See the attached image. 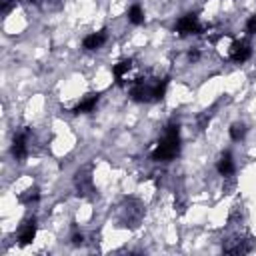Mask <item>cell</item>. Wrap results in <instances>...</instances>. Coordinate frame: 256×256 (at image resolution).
<instances>
[{
    "label": "cell",
    "mask_w": 256,
    "mask_h": 256,
    "mask_svg": "<svg viewBox=\"0 0 256 256\" xmlns=\"http://www.w3.org/2000/svg\"><path fill=\"white\" fill-rule=\"evenodd\" d=\"M130 68H132V60H120L118 64L112 66V74L118 84H124V74H128Z\"/></svg>",
    "instance_id": "ba28073f"
},
{
    "label": "cell",
    "mask_w": 256,
    "mask_h": 256,
    "mask_svg": "<svg viewBox=\"0 0 256 256\" xmlns=\"http://www.w3.org/2000/svg\"><path fill=\"white\" fill-rule=\"evenodd\" d=\"M28 136H26V132H18L14 136V142H12V154H14V158H18V160H22V158H26V154H28Z\"/></svg>",
    "instance_id": "3957f363"
},
{
    "label": "cell",
    "mask_w": 256,
    "mask_h": 256,
    "mask_svg": "<svg viewBox=\"0 0 256 256\" xmlns=\"http://www.w3.org/2000/svg\"><path fill=\"white\" fill-rule=\"evenodd\" d=\"M128 20L132 24H142L144 22V12H142V8L138 4L130 6V10H128Z\"/></svg>",
    "instance_id": "30bf717a"
},
{
    "label": "cell",
    "mask_w": 256,
    "mask_h": 256,
    "mask_svg": "<svg viewBox=\"0 0 256 256\" xmlns=\"http://www.w3.org/2000/svg\"><path fill=\"white\" fill-rule=\"evenodd\" d=\"M82 240H84L82 234H74V236H72V242H74V244H82Z\"/></svg>",
    "instance_id": "4fadbf2b"
},
{
    "label": "cell",
    "mask_w": 256,
    "mask_h": 256,
    "mask_svg": "<svg viewBox=\"0 0 256 256\" xmlns=\"http://www.w3.org/2000/svg\"><path fill=\"white\" fill-rule=\"evenodd\" d=\"M34 236H36V220H28V222L20 228V232H18V240H20V244L22 246H26V244H30L32 240H34Z\"/></svg>",
    "instance_id": "8992f818"
},
{
    "label": "cell",
    "mask_w": 256,
    "mask_h": 256,
    "mask_svg": "<svg viewBox=\"0 0 256 256\" xmlns=\"http://www.w3.org/2000/svg\"><path fill=\"white\" fill-rule=\"evenodd\" d=\"M246 32H248V34H256V14L248 18V22H246Z\"/></svg>",
    "instance_id": "7c38bea8"
},
{
    "label": "cell",
    "mask_w": 256,
    "mask_h": 256,
    "mask_svg": "<svg viewBox=\"0 0 256 256\" xmlns=\"http://www.w3.org/2000/svg\"><path fill=\"white\" fill-rule=\"evenodd\" d=\"M216 168H218V172L222 174V176H230V174L234 172V162H232V156H230V154L220 156V160H218Z\"/></svg>",
    "instance_id": "9c48e42d"
},
{
    "label": "cell",
    "mask_w": 256,
    "mask_h": 256,
    "mask_svg": "<svg viewBox=\"0 0 256 256\" xmlns=\"http://www.w3.org/2000/svg\"><path fill=\"white\" fill-rule=\"evenodd\" d=\"M106 38H108L106 30H100V32L88 34V36L82 40V46H84V50H98V48H100L102 44L106 42Z\"/></svg>",
    "instance_id": "5b68a950"
},
{
    "label": "cell",
    "mask_w": 256,
    "mask_h": 256,
    "mask_svg": "<svg viewBox=\"0 0 256 256\" xmlns=\"http://www.w3.org/2000/svg\"><path fill=\"white\" fill-rule=\"evenodd\" d=\"M244 134H246V126H244L242 122H236V124L230 126V138H232V140H236V142L242 140Z\"/></svg>",
    "instance_id": "8fae6325"
},
{
    "label": "cell",
    "mask_w": 256,
    "mask_h": 256,
    "mask_svg": "<svg viewBox=\"0 0 256 256\" xmlns=\"http://www.w3.org/2000/svg\"><path fill=\"white\" fill-rule=\"evenodd\" d=\"M252 56V48L246 42H234L230 48V58L234 62H246Z\"/></svg>",
    "instance_id": "277c9868"
},
{
    "label": "cell",
    "mask_w": 256,
    "mask_h": 256,
    "mask_svg": "<svg viewBox=\"0 0 256 256\" xmlns=\"http://www.w3.org/2000/svg\"><path fill=\"white\" fill-rule=\"evenodd\" d=\"M180 150V132H178V124H168L164 138L156 144V148L152 150V160L154 162H166L172 160Z\"/></svg>",
    "instance_id": "6da1fadb"
},
{
    "label": "cell",
    "mask_w": 256,
    "mask_h": 256,
    "mask_svg": "<svg viewBox=\"0 0 256 256\" xmlns=\"http://www.w3.org/2000/svg\"><path fill=\"white\" fill-rule=\"evenodd\" d=\"M174 30L180 34V36H188V34H200L202 32L196 14H186V16H182V18H178Z\"/></svg>",
    "instance_id": "7a4b0ae2"
},
{
    "label": "cell",
    "mask_w": 256,
    "mask_h": 256,
    "mask_svg": "<svg viewBox=\"0 0 256 256\" xmlns=\"http://www.w3.org/2000/svg\"><path fill=\"white\" fill-rule=\"evenodd\" d=\"M98 98H100V94H88L82 102H78V104L74 106V112L76 114H88V112H92L96 108V104H98Z\"/></svg>",
    "instance_id": "52a82bcc"
}]
</instances>
